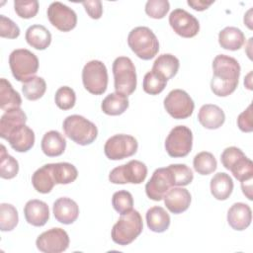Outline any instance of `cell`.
Returning <instances> with one entry per match:
<instances>
[{
	"label": "cell",
	"mask_w": 253,
	"mask_h": 253,
	"mask_svg": "<svg viewBox=\"0 0 253 253\" xmlns=\"http://www.w3.org/2000/svg\"><path fill=\"white\" fill-rule=\"evenodd\" d=\"M220 161L240 182L253 178V163L240 148L226 147L220 155Z\"/></svg>",
	"instance_id": "7"
},
{
	"label": "cell",
	"mask_w": 253,
	"mask_h": 253,
	"mask_svg": "<svg viewBox=\"0 0 253 253\" xmlns=\"http://www.w3.org/2000/svg\"><path fill=\"white\" fill-rule=\"evenodd\" d=\"M36 245L40 251L44 253H60L68 248L69 236L64 229L53 227L40 234Z\"/></svg>",
	"instance_id": "13"
},
{
	"label": "cell",
	"mask_w": 253,
	"mask_h": 253,
	"mask_svg": "<svg viewBox=\"0 0 253 253\" xmlns=\"http://www.w3.org/2000/svg\"><path fill=\"white\" fill-rule=\"evenodd\" d=\"M200 124L208 129H216L220 127L225 121L224 112L216 105H203L198 113Z\"/></svg>",
	"instance_id": "22"
},
{
	"label": "cell",
	"mask_w": 253,
	"mask_h": 253,
	"mask_svg": "<svg viewBox=\"0 0 253 253\" xmlns=\"http://www.w3.org/2000/svg\"><path fill=\"white\" fill-rule=\"evenodd\" d=\"M252 179L241 181V189L243 194L248 198V200H252Z\"/></svg>",
	"instance_id": "48"
},
{
	"label": "cell",
	"mask_w": 253,
	"mask_h": 253,
	"mask_svg": "<svg viewBox=\"0 0 253 253\" xmlns=\"http://www.w3.org/2000/svg\"><path fill=\"white\" fill-rule=\"evenodd\" d=\"M52 211L55 219L63 224L73 223L79 215V207L73 200L62 197L53 203Z\"/></svg>",
	"instance_id": "18"
},
{
	"label": "cell",
	"mask_w": 253,
	"mask_h": 253,
	"mask_svg": "<svg viewBox=\"0 0 253 253\" xmlns=\"http://www.w3.org/2000/svg\"><path fill=\"white\" fill-rule=\"evenodd\" d=\"M252 106L249 105L245 111H243L237 118V126L243 132H251L253 130L252 123Z\"/></svg>",
	"instance_id": "45"
},
{
	"label": "cell",
	"mask_w": 253,
	"mask_h": 253,
	"mask_svg": "<svg viewBox=\"0 0 253 253\" xmlns=\"http://www.w3.org/2000/svg\"><path fill=\"white\" fill-rule=\"evenodd\" d=\"M211 193L218 201H224L229 198L233 191V181L231 177L224 173H216L211 180Z\"/></svg>",
	"instance_id": "26"
},
{
	"label": "cell",
	"mask_w": 253,
	"mask_h": 253,
	"mask_svg": "<svg viewBox=\"0 0 253 253\" xmlns=\"http://www.w3.org/2000/svg\"><path fill=\"white\" fill-rule=\"evenodd\" d=\"M32 184L35 190L41 194L49 193L55 185L51 172V164H45L36 170L32 176Z\"/></svg>",
	"instance_id": "31"
},
{
	"label": "cell",
	"mask_w": 253,
	"mask_h": 253,
	"mask_svg": "<svg viewBox=\"0 0 253 253\" xmlns=\"http://www.w3.org/2000/svg\"><path fill=\"white\" fill-rule=\"evenodd\" d=\"M193 166L195 171L199 174L210 175L213 171H215L217 167V162L213 154L208 151H202L194 157Z\"/></svg>",
	"instance_id": "35"
},
{
	"label": "cell",
	"mask_w": 253,
	"mask_h": 253,
	"mask_svg": "<svg viewBox=\"0 0 253 253\" xmlns=\"http://www.w3.org/2000/svg\"><path fill=\"white\" fill-rule=\"evenodd\" d=\"M164 108L172 118L184 120L193 114L195 104L186 91L174 89L165 97Z\"/></svg>",
	"instance_id": "12"
},
{
	"label": "cell",
	"mask_w": 253,
	"mask_h": 253,
	"mask_svg": "<svg viewBox=\"0 0 253 253\" xmlns=\"http://www.w3.org/2000/svg\"><path fill=\"white\" fill-rule=\"evenodd\" d=\"M42 150L48 157L61 155L66 147L64 136L57 130H49L45 132L42 139Z\"/></svg>",
	"instance_id": "23"
},
{
	"label": "cell",
	"mask_w": 253,
	"mask_h": 253,
	"mask_svg": "<svg viewBox=\"0 0 253 253\" xmlns=\"http://www.w3.org/2000/svg\"><path fill=\"white\" fill-rule=\"evenodd\" d=\"M115 90L125 96L132 94L136 88V72L133 62L126 56H119L113 62Z\"/></svg>",
	"instance_id": "6"
},
{
	"label": "cell",
	"mask_w": 253,
	"mask_h": 253,
	"mask_svg": "<svg viewBox=\"0 0 253 253\" xmlns=\"http://www.w3.org/2000/svg\"><path fill=\"white\" fill-rule=\"evenodd\" d=\"M112 205L115 211L120 214L126 213L127 211H131L133 207L132 195L126 190L118 191L113 195Z\"/></svg>",
	"instance_id": "40"
},
{
	"label": "cell",
	"mask_w": 253,
	"mask_h": 253,
	"mask_svg": "<svg viewBox=\"0 0 253 253\" xmlns=\"http://www.w3.org/2000/svg\"><path fill=\"white\" fill-rule=\"evenodd\" d=\"M146 176V165L139 160H130L114 168L109 174V180L113 184H140Z\"/></svg>",
	"instance_id": "10"
},
{
	"label": "cell",
	"mask_w": 253,
	"mask_h": 253,
	"mask_svg": "<svg viewBox=\"0 0 253 253\" xmlns=\"http://www.w3.org/2000/svg\"><path fill=\"white\" fill-rule=\"evenodd\" d=\"M14 9L16 14L23 19L34 18L39 11V2L37 0L14 1Z\"/></svg>",
	"instance_id": "42"
},
{
	"label": "cell",
	"mask_w": 253,
	"mask_h": 253,
	"mask_svg": "<svg viewBox=\"0 0 253 253\" xmlns=\"http://www.w3.org/2000/svg\"><path fill=\"white\" fill-rule=\"evenodd\" d=\"M46 90V84L42 77L34 76L23 83L22 92L24 96L30 101L39 100L43 96Z\"/></svg>",
	"instance_id": "34"
},
{
	"label": "cell",
	"mask_w": 253,
	"mask_h": 253,
	"mask_svg": "<svg viewBox=\"0 0 253 253\" xmlns=\"http://www.w3.org/2000/svg\"><path fill=\"white\" fill-rule=\"evenodd\" d=\"M127 44L134 54L143 60L153 58L159 51V42L147 27L132 29L127 37Z\"/></svg>",
	"instance_id": "3"
},
{
	"label": "cell",
	"mask_w": 253,
	"mask_h": 253,
	"mask_svg": "<svg viewBox=\"0 0 253 253\" xmlns=\"http://www.w3.org/2000/svg\"><path fill=\"white\" fill-rule=\"evenodd\" d=\"M47 18L50 24L61 32H69L76 27V13L61 2H52L47 8Z\"/></svg>",
	"instance_id": "16"
},
{
	"label": "cell",
	"mask_w": 253,
	"mask_h": 253,
	"mask_svg": "<svg viewBox=\"0 0 253 253\" xmlns=\"http://www.w3.org/2000/svg\"><path fill=\"white\" fill-rule=\"evenodd\" d=\"M143 229V223L140 213L131 210L126 213L121 214L119 220L114 224L111 232L115 243L125 246L131 243Z\"/></svg>",
	"instance_id": "2"
},
{
	"label": "cell",
	"mask_w": 253,
	"mask_h": 253,
	"mask_svg": "<svg viewBox=\"0 0 253 253\" xmlns=\"http://www.w3.org/2000/svg\"><path fill=\"white\" fill-rule=\"evenodd\" d=\"M6 140L17 152H27L34 146L35 132L28 126L21 125L10 132Z\"/></svg>",
	"instance_id": "19"
},
{
	"label": "cell",
	"mask_w": 253,
	"mask_h": 253,
	"mask_svg": "<svg viewBox=\"0 0 253 253\" xmlns=\"http://www.w3.org/2000/svg\"><path fill=\"white\" fill-rule=\"evenodd\" d=\"M193 146L192 130L186 126H174L165 140V149L169 156L178 158L187 156Z\"/></svg>",
	"instance_id": "9"
},
{
	"label": "cell",
	"mask_w": 253,
	"mask_h": 253,
	"mask_svg": "<svg viewBox=\"0 0 253 253\" xmlns=\"http://www.w3.org/2000/svg\"><path fill=\"white\" fill-rule=\"evenodd\" d=\"M166 84L167 80L163 76H161L153 70H150L143 77L142 88L143 91L147 94L158 95L164 90Z\"/></svg>",
	"instance_id": "38"
},
{
	"label": "cell",
	"mask_w": 253,
	"mask_h": 253,
	"mask_svg": "<svg viewBox=\"0 0 253 253\" xmlns=\"http://www.w3.org/2000/svg\"><path fill=\"white\" fill-rule=\"evenodd\" d=\"M212 3H213V1H210V2L203 1V0H195V1L188 0L187 1V4L189 6H191L196 11H204V10L208 9Z\"/></svg>",
	"instance_id": "47"
},
{
	"label": "cell",
	"mask_w": 253,
	"mask_h": 253,
	"mask_svg": "<svg viewBox=\"0 0 253 253\" xmlns=\"http://www.w3.org/2000/svg\"><path fill=\"white\" fill-rule=\"evenodd\" d=\"M167 167L173 176L175 186H187L194 179L193 171L186 164H170Z\"/></svg>",
	"instance_id": "39"
},
{
	"label": "cell",
	"mask_w": 253,
	"mask_h": 253,
	"mask_svg": "<svg viewBox=\"0 0 253 253\" xmlns=\"http://www.w3.org/2000/svg\"><path fill=\"white\" fill-rule=\"evenodd\" d=\"M27 116L21 108L6 111L0 120V136L7 139L10 132L21 125H25Z\"/></svg>",
	"instance_id": "25"
},
{
	"label": "cell",
	"mask_w": 253,
	"mask_h": 253,
	"mask_svg": "<svg viewBox=\"0 0 253 253\" xmlns=\"http://www.w3.org/2000/svg\"><path fill=\"white\" fill-rule=\"evenodd\" d=\"M9 65L14 78L24 83L38 72L39 59L29 49L18 48L10 53Z\"/></svg>",
	"instance_id": "5"
},
{
	"label": "cell",
	"mask_w": 253,
	"mask_h": 253,
	"mask_svg": "<svg viewBox=\"0 0 253 253\" xmlns=\"http://www.w3.org/2000/svg\"><path fill=\"white\" fill-rule=\"evenodd\" d=\"M20 36V28L9 18L0 15V37L16 39Z\"/></svg>",
	"instance_id": "44"
},
{
	"label": "cell",
	"mask_w": 253,
	"mask_h": 253,
	"mask_svg": "<svg viewBox=\"0 0 253 253\" xmlns=\"http://www.w3.org/2000/svg\"><path fill=\"white\" fill-rule=\"evenodd\" d=\"M175 187L173 176L168 167L156 169L145 185V193L150 200L159 202L166 193Z\"/></svg>",
	"instance_id": "14"
},
{
	"label": "cell",
	"mask_w": 253,
	"mask_h": 253,
	"mask_svg": "<svg viewBox=\"0 0 253 253\" xmlns=\"http://www.w3.org/2000/svg\"><path fill=\"white\" fill-rule=\"evenodd\" d=\"M169 24L173 31L182 38H193L200 31L198 19L184 9H175L169 15Z\"/></svg>",
	"instance_id": "15"
},
{
	"label": "cell",
	"mask_w": 253,
	"mask_h": 253,
	"mask_svg": "<svg viewBox=\"0 0 253 253\" xmlns=\"http://www.w3.org/2000/svg\"><path fill=\"white\" fill-rule=\"evenodd\" d=\"M0 147V176L3 179H12L19 172V163L13 156L7 153L3 144Z\"/></svg>",
	"instance_id": "36"
},
{
	"label": "cell",
	"mask_w": 253,
	"mask_h": 253,
	"mask_svg": "<svg viewBox=\"0 0 253 253\" xmlns=\"http://www.w3.org/2000/svg\"><path fill=\"white\" fill-rule=\"evenodd\" d=\"M82 5L85 8V11L89 15L90 18L94 20H98L101 18L103 14V6L102 2L99 0H91V1H83Z\"/></svg>",
	"instance_id": "46"
},
{
	"label": "cell",
	"mask_w": 253,
	"mask_h": 253,
	"mask_svg": "<svg viewBox=\"0 0 253 253\" xmlns=\"http://www.w3.org/2000/svg\"><path fill=\"white\" fill-rule=\"evenodd\" d=\"M84 88L93 95H102L108 86V71L106 65L100 60L87 62L82 70Z\"/></svg>",
	"instance_id": "8"
},
{
	"label": "cell",
	"mask_w": 253,
	"mask_h": 253,
	"mask_svg": "<svg viewBox=\"0 0 253 253\" xmlns=\"http://www.w3.org/2000/svg\"><path fill=\"white\" fill-rule=\"evenodd\" d=\"M163 199L166 208L175 214L182 213L187 211L192 200L190 192L182 187H172Z\"/></svg>",
	"instance_id": "17"
},
{
	"label": "cell",
	"mask_w": 253,
	"mask_h": 253,
	"mask_svg": "<svg viewBox=\"0 0 253 253\" xmlns=\"http://www.w3.org/2000/svg\"><path fill=\"white\" fill-rule=\"evenodd\" d=\"M212 71L211 89L214 95L226 97L235 91L240 76V65L235 58L225 54L216 55L212 61Z\"/></svg>",
	"instance_id": "1"
},
{
	"label": "cell",
	"mask_w": 253,
	"mask_h": 253,
	"mask_svg": "<svg viewBox=\"0 0 253 253\" xmlns=\"http://www.w3.org/2000/svg\"><path fill=\"white\" fill-rule=\"evenodd\" d=\"M146 222L148 228L157 233L164 232L170 225V215L162 207H152L146 211Z\"/></svg>",
	"instance_id": "28"
},
{
	"label": "cell",
	"mask_w": 253,
	"mask_h": 253,
	"mask_svg": "<svg viewBox=\"0 0 253 253\" xmlns=\"http://www.w3.org/2000/svg\"><path fill=\"white\" fill-rule=\"evenodd\" d=\"M219 45L227 50H238L245 43L243 32L235 27H226L218 34Z\"/></svg>",
	"instance_id": "27"
},
{
	"label": "cell",
	"mask_w": 253,
	"mask_h": 253,
	"mask_svg": "<svg viewBox=\"0 0 253 253\" xmlns=\"http://www.w3.org/2000/svg\"><path fill=\"white\" fill-rule=\"evenodd\" d=\"M62 128L65 135L79 145L91 144L98 135V128L95 124L80 115L66 117Z\"/></svg>",
	"instance_id": "4"
},
{
	"label": "cell",
	"mask_w": 253,
	"mask_h": 253,
	"mask_svg": "<svg viewBox=\"0 0 253 253\" xmlns=\"http://www.w3.org/2000/svg\"><path fill=\"white\" fill-rule=\"evenodd\" d=\"M19 221L18 211L11 204L0 205V229L2 231L13 230Z\"/></svg>",
	"instance_id": "37"
},
{
	"label": "cell",
	"mask_w": 253,
	"mask_h": 253,
	"mask_svg": "<svg viewBox=\"0 0 253 253\" xmlns=\"http://www.w3.org/2000/svg\"><path fill=\"white\" fill-rule=\"evenodd\" d=\"M54 101L59 109L63 111L70 110L75 105L76 94L72 88L68 86H62L57 89L54 96Z\"/></svg>",
	"instance_id": "41"
},
{
	"label": "cell",
	"mask_w": 253,
	"mask_h": 253,
	"mask_svg": "<svg viewBox=\"0 0 253 253\" xmlns=\"http://www.w3.org/2000/svg\"><path fill=\"white\" fill-rule=\"evenodd\" d=\"M137 140L128 134H115L105 143L104 152L110 160H122L136 153Z\"/></svg>",
	"instance_id": "11"
},
{
	"label": "cell",
	"mask_w": 253,
	"mask_h": 253,
	"mask_svg": "<svg viewBox=\"0 0 253 253\" xmlns=\"http://www.w3.org/2000/svg\"><path fill=\"white\" fill-rule=\"evenodd\" d=\"M25 38L32 47L39 50L45 49L51 42V34L42 25L30 26L26 31Z\"/></svg>",
	"instance_id": "24"
},
{
	"label": "cell",
	"mask_w": 253,
	"mask_h": 253,
	"mask_svg": "<svg viewBox=\"0 0 253 253\" xmlns=\"http://www.w3.org/2000/svg\"><path fill=\"white\" fill-rule=\"evenodd\" d=\"M170 9L167 0H149L145 4V13L153 19H162Z\"/></svg>",
	"instance_id": "43"
},
{
	"label": "cell",
	"mask_w": 253,
	"mask_h": 253,
	"mask_svg": "<svg viewBox=\"0 0 253 253\" xmlns=\"http://www.w3.org/2000/svg\"><path fill=\"white\" fill-rule=\"evenodd\" d=\"M180 62L176 56L171 53H163L154 60L151 70L160 74L168 81L177 74Z\"/></svg>",
	"instance_id": "29"
},
{
	"label": "cell",
	"mask_w": 253,
	"mask_h": 253,
	"mask_svg": "<svg viewBox=\"0 0 253 253\" xmlns=\"http://www.w3.org/2000/svg\"><path fill=\"white\" fill-rule=\"evenodd\" d=\"M127 97L120 93H111L103 100L101 104V109L103 113L109 116H119L125 113L128 108Z\"/></svg>",
	"instance_id": "32"
},
{
	"label": "cell",
	"mask_w": 253,
	"mask_h": 253,
	"mask_svg": "<svg viewBox=\"0 0 253 253\" xmlns=\"http://www.w3.org/2000/svg\"><path fill=\"white\" fill-rule=\"evenodd\" d=\"M22 98L20 94L13 88L11 83L5 79H0V108L3 111H9L20 108Z\"/></svg>",
	"instance_id": "30"
},
{
	"label": "cell",
	"mask_w": 253,
	"mask_h": 253,
	"mask_svg": "<svg viewBox=\"0 0 253 253\" xmlns=\"http://www.w3.org/2000/svg\"><path fill=\"white\" fill-rule=\"evenodd\" d=\"M252 220V211L248 205L244 203L233 204L227 211V222L234 230L246 229Z\"/></svg>",
	"instance_id": "21"
},
{
	"label": "cell",
	"mask_w": 253,
	"mask_h": 253,
	"mask_svg": "<svg viewBox=\"0 0 253 253\" xmlns=\"http://www.w3.org/2000/svg\"><path fill=\"white\" fill-rule=\"evenodd\" d=\"M51 172L55 184H70L74 182L78 176L76 167L68 162L50 163Z\"/></svg>",
	"instance_id": "33"
},
{
	"label": "cell",
	"mask_w": 253,
	"mask_h": 253,
	"mask_svg": "<svg viewBox=\"0 0 253 253\" xmlns=\"http://www.w3.org/2000/svg\"><path fill=\"white\" fill-rule=\"evenodd\" d=\"M24 215L28 223L34 226H43L49 218L48 206L41 200H30L25 205Z\"/></svg>",
	"instance_id": "20"
}]
</instances>
